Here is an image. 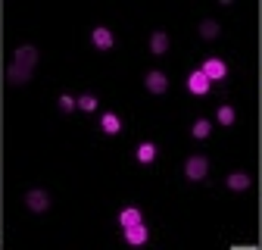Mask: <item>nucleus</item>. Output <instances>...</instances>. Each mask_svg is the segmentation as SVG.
<instances>
[{
	"label": "nucleus",
	"mask_w": 262,
	"mask_h": 250,
	"mask_svg": "<svg viewBox=\"0 0 262 250\" xmlns=\"http://www.w3.org/2000/svg\"><path fill=\"white\" fill-rule=\"evenodd\" d=\"M200 72L209 78V81H222L225 75H228V66H225V59H219V56H209L203 66H200Z\"/></svg>",
	"instance_id": "nucleus-3"
},
{
	"label": "nucleus",
	"mask_w": 262,
	"mask_h": 250,
	"mask_svg": "<svg viewBox=\"0 0 262 250\" xmlns=\"http://www.w3.org/2000/svg\"><path fill=\"white\" fill-rule=\"evenodd\" d=\"M219 125H234V119H237V113H234V107H219Z\"/></svg>",
	"instance_id": "nucleus-15"
},
{
	"label": "nucleus",
	"mask_w": 262,
	"mask_h": 250,
	"mask_svg": "<svg viewBox=\"0 0 262 250\" xmlns=\"http://www.w3.org/2000/svg\"><path fill=\"white\" fill-rule=\"evenodd\" d=\"M138 222H144V216H141V210H138V206H125V210L119 213V225H122V228L138 225Z\"/></svg>",
	"instance_id": "nucleus-9"
},
{
	"label": "nucleus",
	"mask_w": 262,
	"mask_h": 250,
	"mask_svg": "<svg viewBox=\"0 0 262 250\" xmlns=\"http://www.w3.org/2000/svg\"><path fill=\"white\" fill-rule=\"evenodd\" d=\"M78 107H81L84 113H94V110H97V97H94V94H81V97H78Z\"/></svg>",
	"instance_id": "nucleus-16"
},
{
	"label": "nucleus",
	"mask_w": 262,
	"mask_h": 250,
	"mask_svg": "<svg viewBox=\"0 0 262 250\" xmlns=\"http://www.w3.org/2000/svg\"><path fill=\"white\" fill-rule=\"evenodd\" d=\"M166 88H169L166 72H159V69L147 72V91H150V94H166Z\"/></svg>",
	"instance_id": "nucleus-8"
},
{
	"label": "nucleus",
	"mask_w": 262,
	"mask_h": 250,
	"mask_svg": "<svg viewBox=\"0 0 262 250\" xmlns=\"http://www.w3.org/2000/svg\"><path fill=\"white\" fill-rule=\"evenodd\" d=\"M190 132H193V138L203 141V138H209V132H212V122H209V119H196Z\"/></svg>",
	"instance_id": "nucleus-14"
},
{
	"label": "nucleus",
	"mask_w": 262,
	"mask_h": 250,
	"mask_svg": "<svg viewBox=\"0 0 262 250\" xmlns=\"http://www.w3.org/2000/svg\"><path fill=\"white\" fill-rule=\"evenodd\" d=\"M250 184H253V178L247 172H231L228 175V187H231V191H247Z\"/></svg>",
	"instance_id": "nucleus-10"
},
{
	"label": "nucleus",
	"mask_w": 262,
	"mask_h": 250,
	"mask_svg": "<svg viewBox=\"0 0 262 250\" xmlns=\"http://www.w3.org/2000/svg\"><path fill=\"white\" fill-rule=\"evenodd\" d=\"M166 50H169V35H166V31H156V35L150 38V53L162 56Z\"/></svg>",
	"instance_id": "nucleus-12"
},
{
	"label": "nucleus",
	"mask_w": 262,
	"mask_h": 250,
	"mask_svg": "<svg viewBox=\"0 0 262 250\" xmlns=\"http://www.w3.org/2000/svg\"><path fill=\"white\" fill-rule=\"evenodd\" d=\"M75 97H69V94H62V97H59V110H66V113H69V110H75Z\"/></svg>",
	"instance_id": "nucleus-18"
},
{
	"label": "nucleus",
	"mask_w": 262,
	"mask_h": 250,
	"mask_svg": "<svg viewBox=\"0 0 262 250\" xmlns=\"http://www.w3.org/2000/svg\"><path fill=\"white\" fill-rule=\"evenodd\" d=\"M25 203H28L31 213H44V210L50 206V197H47V191H38V187H35V191L25 194Z\"/></svg>",
	"instance_id": "nucleus-6"
},
{
	"label": "nucleus",
	"mask_w": 262,
	"mask_h": 250,
	"mask_svg": "<svg viewBox=\"0 0 262 250\" xmlns=\"http://www.w3.org/2000/svg\"><path fill=\"white\" fill-rule=\"evenodd\" d=\"M35 59H38V53H35V47H19L16 50V59L10 62V81L13 85H19V81H28L31 78V69H35Z\"/></svg>",
	"instance_id": "nucleus-1"
},
{
	"label": "nucleus",
	"mask_w": 262,
	"mask_h": 250,
	"mask_svg": "<svg viewBox=\"0 0 262 250\" xmlns=\"http://www.w3.org/2000/svg\"><path fill=\"white\" fill-rule=\"evenodd\" d=\"M153 160H156V144H150V141L138 144V163H153Z\"/></svg>",
	"instance_id": "nucleus-13"
},
{
	"label": "nucleus",
	"mask_w": 262,
	"mask_h": 250,
	"mask_svg": "<svg viewBox=\"0 0 262 250\" xmlns=\"http://www.w3.org/2000/svg\"><path fill=\"white\" fill-rule=\"evenodd\" d=\"M200 35H203V38H215V35H219V22L206 19V22L200 25Z\"/></svg>",
	"instance_id": "nucleus-17"
},
{
	"label": "nucleus",
	"mask_w": 262,
	"mask_h": 250,
	"mask_svg": "<svg viewBox=\"0 0 262 250\" xmlns=\"http://www.w3.org/2000/svg\"><path fill=\"white\" fill-rule=\"evenodd\" d=\"M187 91L196 94V97H203V94H209V78H206L200 69L190 72V75H187Z\"/></svg>",
	"instance_id": "nucleus-5"
},
{
	"label": "nucleus",
	"mask_w": 262,
	"mask_h": 250,
	"mask_svg": "<svg viewBox=\"0 0 262 250\" xmlns=\"http://www.w3.org/2000/svg\"><path fill=\"white\" fill-rule=\"evenodd\" d=\"M100 129H103L106 135H119V132H122V119H119L116 113H103V119H100Z\"/></svg>",
	"instance_id": "nucleus-11"
},
{
	"label": "nucleus",
	"mask_w": 262,
	"mask_h": 250,
	"mask_svg": "<svg viewBox=\"0 0 262 250\" xmlns=\"http://www.w3.org/2000/svg\"><path fill=\"white\" fill-rule=\"evenodd\" d=\"M206 172H209V160H206V156H190V160L184 163V175L190 181H203Z\"/></svg>",
	"instance_id": "nucleus-2"
},
{
	"label": "nucleus",
	"mask_w": 262,
	"mask_h": 250,
	"mask_svg": "<svg viewBox=\"0 0 262 250\" xmlns=\"http://www.w3.org/2000/svg\"><path fill=\"white\" fill-rule=\"evenodd\" d=\"M125 241H128L131 247H141V244H147V241H150V232H147V225H144V222H138V225H128V228H125Z\"/></svg>",
	"instance_id": "nucleus-4"
},
{
	"label": "nucleus",
	"mask_w": 262,
	"mask_h": 250,
	"mask_svg": "<svg viewBox=\"0 0 262 250\" xmlns=\"http://www.w3.org/2000/svg\"><path fill=\"white\" fill-rule=\"evenodd\" d=\"M91 41H94V47H97V50H110V47L116 44V38H113V31H110V28H103V25H97V28H94V35H91Z\"/></svg>",
	"instance_id": "nucleus-7"
}]
</instances>
